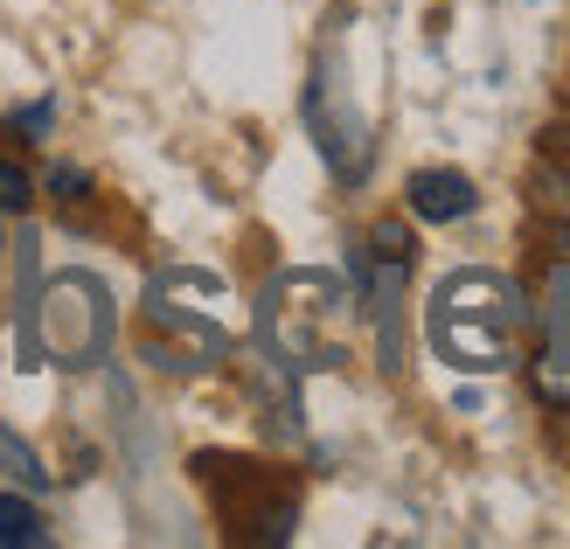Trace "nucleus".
Returning a JSON list of instances; mask_svg holds the SVG:
<instances>
[{
  "instance_id": "8",
  "label": "nucleus",
  "mask_w": 570,
  "mask_h": 549,
  "mask_svg": "<svg viewBox=\"0 0 570 549\" xmlns=\"http://www.w3.org/2000/svg\"><path fill=\"white\" fill-rule=\"evenodd\" d=\"M36 542H49V529H42V508L28 501V487L0 494V549H36Z\"/></svg>"
},
{
  "instance_id": "1",
  "label": "nucleus",
  "mask_w": 570,
  "mask_h": 549,
  "mask_svg": "<svg viewBox=\"0 0 570 549\" xmlns=\"http://www.w3.org/2000/svg\"><path fill=\"white\" fill-rule=\"evenodd\" d=\"M522 327H529V300L508 272L488 265H460L432 285L424 300V341L432 355L460 375H501L522 355Z\"/></svg>"
},
{
  "instance_id": "3",
  "label": "nucleus",
  "mask_w": 570,
  "mask_h": 549,
  "mask_svg": "<svg viewBox=\"0 0 570 549\" xmlns=\"http://www.w3.org/2000/svg\"><path fill=\"white\" fill-rule=\"evenodd\" d=\"M119 313H111L105 278L91 272H56L36 293L21 285V355L49 369H98L111 355Z\"/></svg>"
},
{
  "instance_id": "2",
  "label": "nucleus",
  "mask_w": 570,
  "mask_h": 549,
  "mask_svg": "<svg viewBox=\"0 0 570 549\" xmlns=\"http://www.w3.org/2000/svg\"><path fill=\"white\" fill-rule=\"evenodd\" d=\"M348 321H355V300L334 272H278L258 300V341H265V362L278 369H334L348 355Z\"/></svg>"
},
{
  "instance_id": "5",
  "label": "nucleus",
  "mask_w": 570,
  "mask_h": 549,
  "mask_svg": "<svg viewBox=\"0 0 570 549\" xmlns=\"http://www.w3.org/2000/svg\"><path fill=\"white\" fill-rule=\"evenodd\" d=\"M362 272V306L376 313V341H383V369L404 362V278H411V229L404 223H376L368 251L355 257Z\"/></svg>"
},
{
  "instance_id": "6",
  "label": "nucleus",
  "mask_w": 570,
  "mask_h": 549,
  "mask_svg": "<svg viewBox=\"0 0 570 549\" xmlns=\"http://www.w3.org/2000/svg\"><path fill=\"white\" fill-rule=\"evenodd\" d=\"M535 327H543V349L529 362V383L543 403L570 411V257H557V272L543 285V313H535Z\"/></svg>"
},
{
  "instance_id": "10",
  "label": "nucleus",
  "mask_w": 570,
  "mask_h": 549,
  "mask_svg": "<svg viewBox=\"0 0 570 549\" xmlns=\"http://www.w3.org/2000/svg\"><path fill=\"white\" fill-rule=\"evenodd\" d=\"M28 202H36V182H28V175H21L14 160H0V216L28 209Z\"/></svg>"
},
{
  "instance_id": "7",
  "label": "nucleus",
  "mask_w": 570,
  "mask_h": 549,
  "mask_svg": "<svg viewBox=\"0 0 570 549\" xmlns=\"http://www.w3.org/2000/svg\"><path fill=\"white\" fill-rule=\"evenodd\" d=\"M404 202H411L417 223H466L480 209V188H473V175H460V167H417Z\"/></svg>"
},
{
  "instance_id": "14",
  "label": "nucleus",
  "mask_w": 570,
  "mask_h": 549,
  "mask_svg": "<svg viewBox=\"0 0 570 549\" xmlns=\"http://www.w3.org/2000/svg\"><path fill=\"white\" fill-rule=\"evenodd\" d=\"M550 139H557V154H563V160H570V133H550Z\"/></svg>"
},
{
  "instance_id": "12",
  "label": "nucleus",
  "mask_w": 570,
  "mask_h": 549,
  "mask_svg": "<svg viewBox=\"0 0 570 549\" xmlns=\"http://www.w3.org/2000/svg\"><path fill=\"white\" fill-rule=\"evenodd\" d=\"M49 188H56V195H63V202H77V195H83V188H91V182H83V175H77V167H56V175H49Z\"/></svg>"
},
{
  "instance_id": "4",
  "label": "nucleus",
  "mask_w": 570,
  "mask_h": 549,
  "mask_svg": "<svg viewBox=\"0 0 570 549\" xmlns=\"http://www.w3.org/2000/svg\"><path fill=\"white\" fill-rule=\"evenodd\" d=\"M306 126L313 147L334 167V182H362L368 175V119L348 98V77H341V56H321V70L306 84Z\"/></svg>"
},
{
  "instance_id": "11",
  "label": "nucleus",
  "mask_w": 570,
  "mask_h": 549,
  "mask_svg": "<svg viewBox=\"0 0 570 549\" xmlns=\"http://www.w3.org/2000/svg\"><path fill=\"white\" fill-rule=\"evenodd\" d=\"M49 119H56V105L42 98V105H28V111H14V133H49Z\"/></svg>"
},
{
  "instance_id": "13",
  "label": "nucleus",
  "mask_w": 570,
  "mask_h": 549,
  "mask_svg": "<svg viewBox=\"0 0 570 549\" xmlns=\"http://www.w3.org/2000/svg\"><path fill=\"white\" fill-rule=\"evenodd\" d=\"M557 257H570V223H563V229H557Z\"/></svg>"
},
{
  "instance_id": "9",
  "label": "nucleus",
  "mask_w": 570,
  "mask_h": 549,
  "mask_svg": "<svg viewBox=\"0 0 570 549\" xmlns=\"http://www.w3.org/2000/svg\"><path fill=\"white\" fill-rule=\"evenodd\" d=\"M0 473H8L14 487H28V494H42V487H49V467L36 459V445H21L14 431H8V418H0Z\"/></svg>"
}]
</instances>
